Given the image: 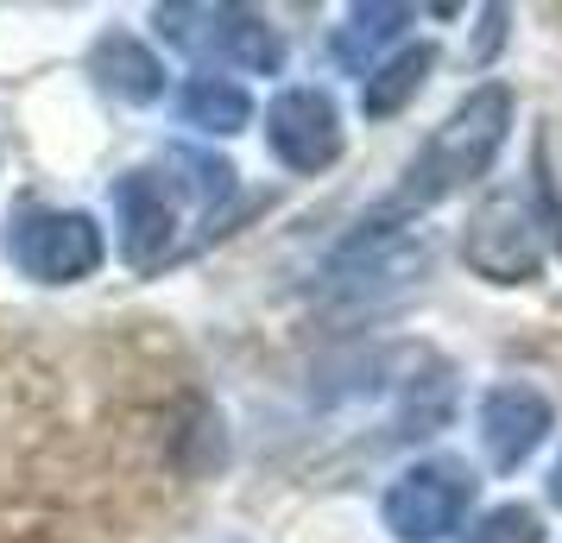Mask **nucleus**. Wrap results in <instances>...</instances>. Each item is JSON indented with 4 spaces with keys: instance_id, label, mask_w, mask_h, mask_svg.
<instances>
[{
    "instance_id": "nucleus-1",
    "label": "nucleus",
    "mask_w": 562,
    "mask_h": 543,
    "mask_svg": "<svg viewBox=\"0 0 562 543\" xmlns=\"http://www.w3.org/2000/svg\"><path fill=\"white\" fill-rule=\"evenodd\" d=\"M234 196V165L209 152H165V165L121 171L114 178V228H121V259L127 272H158L178 259L183 208H196L215 234V208Z\"/></svg>"
},
{
    "instance_id": "nucleus-2",
    "label": "nucleus",
    "mask_w": 562,
    "mask_h": 543,
    "mask_svg": "<svg viewBox=\"0 0 562 543\" xmlns=\"http://www.w3.org/2000/svg\"><path fill=\"white\" fill-rule=\"evenodd\" d=\"M512 114H518V102H512L506 82L468 89L449 108V121L424 139V152L405 165V183L392 190V203L380 208V222H392V215H424V208L449 203L456 190H468L474 178H486L499 146H506V133H512Z\"/></svg>"
},
{
    "instance_id": "nucleus-3",
    "label": "nucleus",
    "mask_w": 562,
    "mask_h": 543,
    "mask_svg": "<svg viewBox=\"0 0 562 543\" xmlns=\"http://www.w3.org/2000/svg\"><path fill=\"white\" fill-rule=\"evenodd\" d=\"M158 38L183 52L203 77L215 70H234V77H279L284 70V38L279 26L254 13V7H234V0H171V7H153Z\"/></svg>"
},
{
    "instance_id": "nucleus-4",
    "label": "nucleus",
    "mask_w": 562,
    "mask_h": 543,
    "mask_svg": "<svg viewBox=\"0 0 562 543\" xmlns=\"http://www.w3.org/2000/svg\"><path fill=\"white\" fill-rule=\"evenodd\" d=\"M430 265H436V240L424 228L373 222V228L355 234V240L329 259L323 285H329V297L355 304V310H380V304H398L405 291L424 285Z\"/></svg>"
},
{
    "instance_id": "nucleus-5",
    "label": "nucleus",
    "mask_w": 562,
    "mask_h": 543,
    "mask_svg": "<svg viewBox=\"0 0 562 543\" xmlns=\"http://www.w3.org/2000/svg\"><path fill=\"white\" fill-rule=\"evenodd\" d=\"M7 259L32 285H82L102 272L108 240L82 208H20L7 228Z\"/></svg>"
},
{
    "instance_id": "nucleus-6",
    "label": "nucleus",
    "mask_w": 562,
    "mask_h": 543,
    "mask_svg": "<svg viewBox=\"0 0 562 543\" xmlns=\"http://www.w3.org/2000/svg\"><path fill=\"white\" fill-rule=\"evenodd\" d=\"M474 493H481V480H474L468 462H456V455H424V462H411L385 487L380 518L398 543H436V538H449V531H461Z\"/></svg>"
},
{
    "instance_id": "nucleus-7",
    "label": "nucleus",
    "mask_w": 562,
    "mask_h": 543,
    "mask_svg": "<svg viewBox=\"0 0 562 543\" xmlns=\"http://www.w3.org/2000/svg\"><path fill=\"white\" fill-rule=\"evenodd\" d=\"M461 259L481 272L486 285H531L543 272V222L518 190L486 196L468 228H461Z\"/></svg>"
},
{
    "instance_id": "nucleus-8",
    "label": "nucleus",
    "mask_w": 562,
    "mask_h": 543,
    "mask_svg": "<svg viewBox=\"0 0 562 543\" xmlns=\"http://www.w3.org/2000/svg\"><path fill=\"white\" fill-rule=\"evenodd\" d=\"M266 146L284 171L297 178H316L341 158V108H335L329 89L316 82H291L266 102Z\"/></svg>"
},
{
    "instance_id": "nucleus-9",
    "label": "nucleus",
    "mask_w": 562,
    "mask_h": 543,
    "mask_svg": "<svg viewBox=\"0 0 562 543\" xmlns=\"http://www.w3.org/2000/svg\"><path fill=\"white\" fill-rule=\"evenodd\" d=\"M550 430H557V411H550V398L537 386H525V380H506V386H493L481 398V449L499 474H518V467L543 449Z\"/></svg>"
},
{
    "instance_id": "nucleus-10",
    "label": "nucleus",
    "mask_w": 562,
    "mask_h": 543,
    "mask_svg": "<svg viewBox=\"0 0 562 543\" xmlns=\"http://www.w3.org/2000/svg\"><path fill=\"white\" fill-rule=\"evenodd\" d=\"M89 77H95L102 95H114V102H127V108H153L165 95V64L133 32H102L89 45Z\"/></svg>"
},
{
    "instance_id": "nucleus-11",
    "label": "nucleus",
    "mask_w": 562,
    "mask_h": 543,
    "mask_svg": "<svg viewBox=\"0 0 562 543\" xmlns=\"http://www.w3.org/2000/svg\"><path fill=\"white\" fill-rule=\"evenodd\" d=\"M417 20V7H398V0H373V7H348V20L335 26L329 52L348 77H367L380 70V52L392 38H405V26Z\"/></svg>"
},
{
    "instance_id": "nucleus-12",
    "label": "nucleus",
    "mask_w": 562,
    "mask_h": 543,
    "mask_svg": "<svg viewBox=\"0 0 562 543\" xmlns=\"http://www.w3.org/2000/svg\"><path fill=\"white\" fill-rule=\"evenodd\" d=\"M178 121L196 133H240L247 121H254V95L240 89L234 77H190L178 89Z\"/></svg>"
},
{
    "instance_id": "nucleus-13",
    "label": "nucleus",
    "mask_w": 562,
    "mask_h": 543,
    "mask_svg": "<svg viewBox=\"0 0 562 543\" xmlns=\"http://www.w3.org/2000/svg\"><path fill=\"white\" fill-rule=\"evenodd\" d=\"M430 64H436V45H405L398 57H385L380 70H367V77H360V114H367V121H392L405 102H417Z\"/></svg>"
},
{
    "instance_id": "nucleus-14",
    "label": "nucleus",
    "mask_w": 562,
    "mask_h": 543,
    "mask_svg": "<svg viewBox=\"0 0 562 543\" xmlns=\"http://www.w3.org/2000/svg\"><path fill=\"white\" fill-rule=\"evenodd\" d=\"M461 543H543V518L512 499V506H493Z\"/></svg>"
},
{
    "instance_id": "nucleus-15",
    "label": "nucleus",
    "mask_w": 562,
    "mask_h": 543,
    "mask_svg": "<svg viewBox=\"0 0 562 543\" xmlns=\"http://www.w3.org/2000/svg\"><path fill=\"white\" fill-rule=\"evenodd\" d=\"M550 506H562V462L550 467Z\"/></svg>"
}]
</instances>
